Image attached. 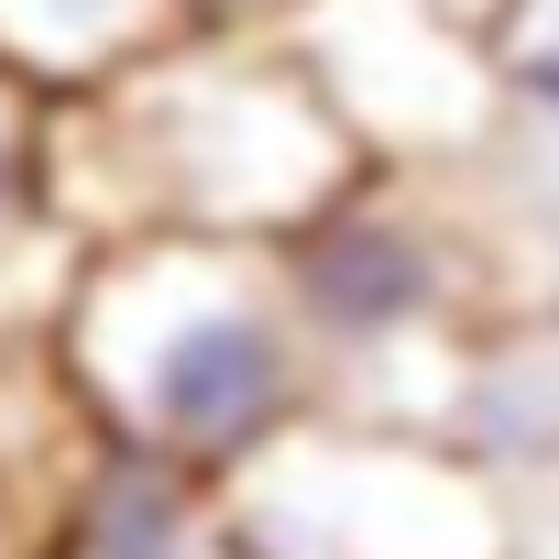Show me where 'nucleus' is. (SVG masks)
Returning <instances> with one entry per match:
<instances>
[{"label":"nucleus","instance_id":"obj_1","mask_svg":"<svg viewBox=\"0 0 559 559\" xmlns=\"http://www.w3.org/2000/svg\"><path fill=\"white\" fill-rule=\"evenodd\" d=\"M56 219L78 252L110 241H297L362 154L319 110L286 45H165L132 78L56 99L45 121Z\"/></svg>","mask_w":559,"mask_h":559},{"label":"nucleus","instance_id":"obj_2","mask_svg":"<svg viewBox=\"0 0 559 559\" xmlns=\"http://www.w3.org/2000/svg\"><path fill=\"white\" fill-rule=\"evenodd\" d=\"M67 395L99 439L230 483L297 417H319V362L263 241H110L78 252L56 319Z\"/></svg>","mask_w":559,"mask_h":559},{"label":"nucleus","instance_id":"obj_3","mask_svg":"<svg viewBox=\"0 0 559 559\" xmlns=\"http://www.w3.org/2000/svg\"><path fill=\"white\" fill-rule=\"evenodd\" d=\"M483 176L493 165H472V176L362 165L297 241H274L308 362H319V406L450 439L472 352L526 330V308L504 286V219H493Z\"/></svg>","mask_w":559,"mask_h":559},{"label":"nucleus","instance_id":"obj_4","mask_svg":"<svg viewBox=\"0 0 559 559\" xmlns=\"http://www.w3.org/2000/svg\"><path fill=\"white\" fill-rule=\"evenodd\" d=\"M241 559H526L515 493L439 428L297 417L263 461L219 483Z\"/></svg>","mask_w":559,"mask_h":559},{"label":"nucleus","instance_id":"obj_5","mask_svg":"<svg viewBox=\"0 0 559 559\" xmlns=\"http://www.w3.org/2000/svg\"><path fill=\"white\" fill-rule=\"evenodd\" d=\"M341 143L384 176H472L504 154V45L439 0H319L286 34Z\"/></svg>","mask_w":559,"mask_h":559},{"label":"nucleus","instance_id":"obj_6","mask_svg":"<svg viewBox=\"0 0 559 559\" xmlns=\"http://www.w3.org/2000/svg\"><path fill=\"white\" fill-rule=\"evenodd\" d=\"M23 559H241V548H230L219 483H198V472H176V461H154V450L99 439V450L67 472V493H56V515L34 526Z\"/></svg>","mask_w":559,"mask_h":559},{"label":"nucleus","instance_id":"obj_7","mask_svg":"<svg viewBox=\"0 0 559 559\" xmlns=\"http://www.w3.org/2000/svg\"><path fill=\"white\" fill-rule=\"evenodd\" d=\"M45 121H56V99H34L23 78H0V352L56 341L67 286H78V241L56 219Z\"/></svg>","mask_w":559,"mask_h":559},{"label":"nucleus","instance_id":"obj_8","mask_svg":"<svg viewBox=\"0 0 559 559\" xmlns=\"http://www.w3.org/2000/svg\"><path fill=\"white\" fill-rule=\"evenodd\" d=\"M176 45V0H0V78L34 99H88Z\"/></svg>","mask_w":559,"mask_h":559},{"label":"nucleus","instance_id":"obj_9","mask_svg":"<svg viewBox=\"0 0 559 559\" xmlns=\"http://www.w3.org/2000/svg\"><path fill=\"white\" fill-rule=\"evenodd\" d=\"M504 154H537L559 187V0H526L504 34Z\"/></svg>","mask_w":559,"mask_h":559},{"label":"nucleus","instance_id":"obj_10","mask_svg":"<svg viewBox=\"0 0 559 559\" xmlns=\"http://www.w3.org/2000/svg\"><path fill=\"white\" fill-rule=\"evenodd\" d=\"M319 0H176V34L187 45H286Z\"/></svg>","mask_w":559,"mask_h":559},{"label":"nucleus","instance_id":"obj_11","mask_svg":"<svg viewBox=\"0 0 559 559\" xmlns=\"http://www.w3.org/2000/svg\"><path fill=\"white\" fill-rule=\"evenodd\" d=\"M439 12H450V23H472V34H493V45H504V34H515V12H526V0H439Z\"/></svg>","mask_w":559,"mask_h":559}]
</instances>
